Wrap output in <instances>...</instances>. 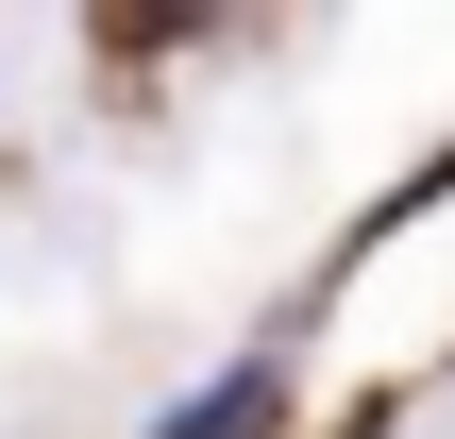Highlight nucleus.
<instances>
[{
  "instance_id": "nucleus-1",
  "label": "nucleus",
  "mask_w": 455,
  "mask_h": 439,
  "mask_svg": "<svg viewBox=\"0 0 455 439\" xmlns=\"http://www.w3.org/2000/svg\"><path fill=\"white\" fill-rule=\"evenodd\" d=\"M270 406H287V355H236V372H203L186 406H152V439H253Z\"/></svg>"
}]
</instances>
